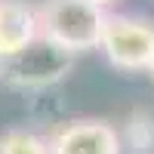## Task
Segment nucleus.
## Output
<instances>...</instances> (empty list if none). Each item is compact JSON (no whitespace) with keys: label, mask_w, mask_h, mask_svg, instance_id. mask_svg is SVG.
Wrapping results in <instances>:
<instances>
[{"label":"nucleus","mask_w":154,"mask_h":154,"mask_svg":"<svg viewBox=\"0 0 154 154\" xmlns=\"http://www.w3.org/2000/svg\"><path fill=\"white\" fill-rule=\"evenodd\" d=\"M37 16H40V37L68 49L71 56H80L99 49L108 9L96 0H43L37 6Z\"/></svg>","instance_id":"1"},{"label":"nucleus","mask_w":154,"mask_h":154,"mask_svg":"<svg viewBox=\"0 0 154 154\" xmlns=\"http://www.w3.org/2000/svg\"><path fill=\"white\" fill-rule=\"evenodd\" d=\"M71 65H74V56L68 49L56 46L46 37H37L22 53L0 59V80L12 89L37 93V89H49V86L62 83L68 77Z\"/></svg>","instance_id":"2"},{"label":"nucleus","mask_w":154,"mask_h":154,"mask_svg":"<svg viewBox=\"0 0 154 154\" xmlns=\"http://www.w3.org/2000/svg\"><path fill=\"white\" fill-rule=\"evenodd\" d=\"M99 49L117 71H148L154 59V22L142 16L108 12Z\"/></svg>","instance_id":"3"},{"label":"nucleus","mask_w":154,"mask_h":154,"mask_svg":"<svg viewBox=\"0 0 154 154\" xmlns=\"http://www.w3.org/2000/svg\"><path fill=\"white\" fill-rule=\"evenodd\" d=\"M53 154H123L120 133L108 120L99 117H80L68 120L49 136Z\"/></svg>","instance_id":"4"},{"label":"nucleus","mask_w":154,"mask_h":154,"mask_svg":"<svg viewBox=\"0 0 154 154\" xmlns=\"http://www.w3.org/2000/svg\"><path fill=\"white\" fill-rule=\"evenodd\" d=\"M40 37L37 6L25 0H0V59H9Z\"/></svg>","instance_id":"5"},{"label":"nucleus","mask_w":154,"mask_h":154,"mask_svg":"<svg viewBox=\"0 0 154 154\" xmlns=\"http://www.w3.org/2000/svg\"><path fill=\"white\" fill-rule=\"evenodd\" d=\"M0 154H53L49 139L37 136L31 130H9L0 136Z\"/></svg>","instance_id":"6"},{"label":"nucleus","mask_w":154,"mask_h":154,"mask_svg":"<svg viewBox=\"0 0 154 154\" xmlns=\"http://www.w3.org/2000/svg\"><path fill=\"white\" fill-rule=\"evenodd\" d=\"M96 3H99V6H105V9H108V6H114V3H117V0H96Z\"/></svg>","instance_id":"7"},{"label":"nucleus","mask_w":154,"mask_h":154,"mask_svg":"<svg viewBox=\"0 0 154 154\" xmlns=\"http://www.w3.org/2000/svg\"><path fill=\"white\" fill-rule=\"evenodd\" d=\"M148 74H151V80H154V59H151V68H148Z\"/></svg>","instance_id":"8"}]
</instances>
